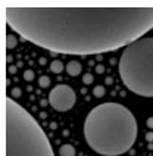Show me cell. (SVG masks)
Returning <instances> with one entry per match:
<instances>
[{
    "mask_svg": "<svg viewBox=\"0 0 153 156\" xmlns=\"http://www.w3.org/2000/svg\"><path fill=\"white\" fill-rule=\"evenodd\" d=\"M9 28L53 53L100 55L143 38L153 28V6H6Z\"/></svg>",
    "mask_w": 153,
    "mask_h": 156,
    "instance_id": "obj_1",
    "label": "cell"
},
{
    "mask_svg": "<svg viewBox=\"0 0 153 156\" xmlns=\"http://www.w3.org/2000/svg\"><path fill=\"white\" fill-rule=\"evenodd\" d=\"M84 139L90 149L103 156L127 153L137 140V121L124 105H97L84 121Z\"/></svg>",
    "mask_w": 153,
    "mask_h": 156,
    "instance_id": "obj_2",
    "label": "cell"
},
{
    "mask_svg": "<svg viewBox=\"0 0 153 156\" xmlns=\"http://www.w3.org/2000/svg\"><path fill=\"white\" fill-rule=\"evenodd\" d=\"M5 156H55L41 125L12 97L5 100Z\"/></svg>",
    "mask_w": 153,
    "mask_h": 156,
    "instance_id": "obj_3",
    "label": "cell"
},
{
    "mask_svg": "<svg viewBox=\"0 0 153 156\" xmlns=\"http://www.w3.org/2000/svg\"><path fill=\"white\" fill-rule=\"evenodd\" d=\"M119 77L131 93L153 97V37H143L125 47L119 59Z\"/></svg>",
    "mask_w": 153,
    "mask_h": 156,
    "instance_id": "obj_4",
    "label": "cell"
},
{
    "mask_svg": "<svg viewBox=\"0 0 153 156\" xmlns=\"http://www.w3.org/2000/svg\"><path fill=\"white\" fill-rule=\"evenodd\" d=\"M75 102H76L75 91L69 86H65V84L56 86L49 94V103L58 112H66L69 109H72Z\"/></svg>",
    "mask_w": 153,
    "mask_h": 156,
    "instance_id": "obj_5",
    "label": "cell"
},
{
    "mask_svg": "<svg viewBox=\"0 0 153 156\" xmlns=\"http://www.w3.org/2000/svg\"><path fill=\"white\" fill-rule=\"evenodd\" d=\"M81 63L76 61H71L68 62V65H66V72H68L71 77H76V75H80L81 74Z\"/></svg>",
    "mask_w": 153,
    "mask_h": 156,
    "instance_id": "obj_6",
    "label": "cell"
},
{
    "mask_svg": "<svg viewBox=\"0 0 153 156\" xmlns=\"http://www.w3.org/2000/svg\"><path fill=\"white\" fill-rule=\"evenodd\" d=\"M75 147L72 144H63L59 149V155L60 156H75Z\"/></svg>",
    "mask_w": 153,
    "mask_h": 156,
    "instance_id": "obj_7",
    "label": "cell"
},
{
    "mask_svg": "<svg viewBox=\"0 0 153 156\" xmlns=\"http://www.w3.org/2000/svg\"><path fill=\"white\" fill-rule=\"evenodd\" d=\"M16 44H18V38L15 37V35H13V34H8V35H6V49H8V50L13 49Z\"/></svg>",
    "mask_w": 153,
    "mask_h": 156,
    "instance_id": "obj_8",
    "label": "cell"
},
{
    "mask_svg": "<svg viewBox=\"0 0 153 156\" xmlns=\"http://www.w3.org/2000/svg\"><path fill=\"white\" fill-rule=\"evenodd\" d=\"M50 71L53 74H60L63 71V63L60 61H53L50 63Z\"/></svg>",
    "mask_w": 153,
    "mask_h": 156,
    "instance_id": "obj_9",
    "label": "cell"
},
{
    "mask_svg": "<svg viewBox=\"0 0 153 156\" xmlns=\"http://www.w3.org/2000/svg\"><path fill=\"white\" fill-rule=\"evenodd\" d=\"M38 86L41 87V88H47V87L50 86V78L47 77V75H43V77L38 78Z\"/></svg>",
    "mask_w": 153,
    "mask_h": 156,
    "instance_id": "obj_10",
    "label": "cell"
},
{
    "mask_svg": "<svg viewBox=\"0 0 153 156\" xmlns=\"http://www.w3.org/2000/svg\"><path fill=\"white\" fill-rule=\"evenodd\" d=\"M105 87L103 86H96L94 87V90H93V94L96 96V97H103L105 96Z\"/></svg>",
    "mask_w": 153,
    "mask_h": 156,
    "instance_id": "obj_11",
    "label": "cell"
},
{
    "mask_svg": "<svg viewBox=\"0 0 153 156\" xmlns=\"http://www.w3.org/2000/svg\"><path fill=\"white\" fill-rule=\"evenodd\" d=\"M24 80H25V81H33V80H34V72L31 69H27L25 72H24Z\"/></svg>",
    "mask_w": 153,
    "mask_h": 156,
    "instance_id": "obj_12",
    "label": "cell"
},
{
    "mask_svg": "<svg viewBox=\"0 0 153 156\" xmlns=\"http://www.w3.org/2000/svg\"><path fill=\"white\" fill-rule=\"evenodd\" d=\"M83 81H84V84H91V83H93V75H91V74H84Z\"/></svg>",
    "mask_w": 153,
    "mask_h": 156,
    "instance_id": "obj_13",
    "label": "cell"
},
{
    "mask_svg": "<svg viewBox=\"0 0 153 156\" xmlns=\"http://www.w3.org/2000/svg\"><path fill=\"white\" fill-rule=\"evenodd\" d=\"M12 97H13V99H16V97H21V90L15 87V88L12 90Z\"/></svg>",
    "mask_w": 153,
    "mask_h": 156,
    "instance_id": "obj_14",
    "label": "cell"
},
{
    "mask_svg": "<svg viewBox=\"0 0 153 156\" xmlns=\"http://www.w3.org/2000/svg\"><path fill=\"white\" fill-rule=\"evenodd\" d=\"M8 74H16V66H8Z\"/></svg>",
    "mask_w": 153,
    "mask_h": 156,
    "instance_id": "obj_15",
    "label": "cell"
},
{
    "mask_svg": "<svg viewBox=\"0 0 153 156\" xmlns=\"http://www.w3.org/2000/svg\"><path fill=\"white\" fill-rule=\"evenodd\" d=\"M146 140H147L149 143H152L153 141V133H147V134H146Z\"/></svg>",
    "mask_w": 153,
    "mask_h": 156,
    "instance_id": "obj_16",
    "label": "cell"
},
{
    "mask_svg": "<svg viewBox=\"0 0 153 156\" xmlns=\"http://www.w3.org/2000/svg\"><path fill=\"white\" fill-rule=\"evenodd\" d=\"M146 124H147V127H149L150 130H153V118H149V119H147V122H146Z\"/></svg>",
    "mask_w": 153,
    "mask_h": 156,
    "instance_id": "obj_17",
    "label": "cell"
},
{
    "mask_svg": "<svg viewBox=\"0 0 153 156\" xmlns=\"http://www.w3.org/2000/svg\"><path fill=\"white\" fill-rule=\"evenodd\" d=\"M103 71H105V68H103V65H97V66H96V72H99V74H102Z\"/></svg>",
    "mask_w": 153,
    "mask_h": 156,
    "instance_id": "obj_18",
    "label": "cell"
},
{
    "mask_svg": "<svg viewBox=\"0 0 153 156\" xmlns=\"http://www.w3.org/2000/svg\"><path fill=\"white\" fill-rule=\"evenodd\" d=\"M106 84H112V78H106Z\"/></svg>",
    "mask_w": 153,
    "mask_h": 156,
    "instance_id": "obj_19",
    "label": "cell"
},
{
    "mask_svg": "<svg viewBox=\"0 0 153 156\" xmlns=\"http://www.w3.org/2000/svg\"><path fill=\"white\" fill-rule=\"evenodd\" d=\"M40 63H41V65H44V63H46V59H44V58H41V59H40Z\"/></svg>",
    "mask_w": 153,
    "mask_h": 156,
    "instance_id": "obj_20",
    "label": "cell"
}]
</instances>
